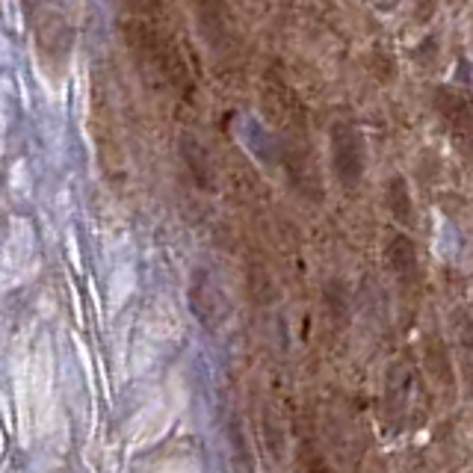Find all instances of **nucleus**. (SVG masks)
Returning a JSON list of instances; mask_svg holds the SVG:
<instances>
[{
    "label": "nucleus",
    "instance_id": "obj_2",
    "mask_svg": "<svg viewBox=\"0 0 473 473\" xmlns=\"http://www.w3.org/2000/svg\"><path fill=\"white\" fill-rule=\"evenodd\" d=\"M328 142H332V169H334L337 181H341L346 190H355L361 183L364 166H367V148H364L361 131L346 122H337L332 124Z\"/></svg>",
    "mask_w": 473,
    "mask_h": 473
},
{
    "label": "nucleus",
    "instance_id": "obj_5",
    "mask_svg": "<svg viewBox=\"0 0 473 473\" xmlns=\"http://www.w3.org/2000/svg\"><path fill=\"white\" fill-rule=\"evenodd\" d=\"M388 210L393 214V219L402 222L405 228L414 225V201L409 192V181L402 175H393L388 181Z\"/></svg>",
    "mask_w": 473,
    "mask_h": 473
},
{
    "label": "nucleus",
    "instance_id": "obj_6",
    "mask_svg": "<svg viewBox=\"0 0 473 473\" xmlns=\"http://www.w3.org/2000/svg\"><path fill=\"white\" fill-rule=\"evenodd\" d=\"M438 0H414V21L418 24H429L435 18Z\"/></svg>",
    "mask_w": 473,
    "mask_h": 473
},
{
    "label": "nucleus",
    "instance_id": "obj_1",
    "mask_svg": "<svg viewBox=\"0 0 473 473\" xmlns=\"http://www.w3.org/2000/svg\"><path fill=\"white\" fill-rule=\"evenodd\" d=\"M435 110L450 133L452 148L459 151L461 160L470 163L473 160V98L465 89H456V86H438Z\"/></svg>",
    "mask_w": 473,
    "mask_h": 473
},
{
    "label": "nucleus",
    "instance_id": "obj_4",
    "mask_svg": "<svg viewBox=\"0 0 473 473\" xmlns=\"http://www.w3.org/2000/svg\"><path fill=\"white\" fill-rule=\"evenodd\" d=\"M384 255H388V264L393 273H397L400 282H409V278H414V273H418V252H414V243L405 234L393 237Z\"/></svg>",
    "mask_w": 473,
    "mask_h": 473
},
{
    "label": "nucleus",
    "instance_id": "obj_3",
    "mask_svg": "<svg viewBox=\"0 0 473 473\" xmlns=\"http://www.w3.org/2000/svg\"><path fill=\"white\" fill-rule=\"evenodd\" d=\"M187 296H190V308H192V314H196V320L205 325L207 332H219V328L228 323V317H231L228 296L207 269H196Z\"/></svg>",
    "mask_w": 473,
    "mask_h": 473
},
{
    "label": "nucleus",
    "instance_id": "obj_7",
    "mask_svg": "<svg viewBox=\"0 0 473 473\" xmlns=\"http://www.w3.org/2000/svg\"><path fill=\"white\" fill-rule=\"evenodd\" d=\"M450 4H452V6H465L468 0H450Z\"/></svg>",
    "mask_w": 473,
    "mask_h": 473
}]
</instances>
